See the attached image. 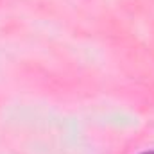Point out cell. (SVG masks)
<instances>
[{
    "label": "cell",
    "instance_id": "obj_1",
    "mask_svg": "<svg viewBox=\"0 0 154 154\" xmlns=\"http://www.w3.org/2000/svg\"><path fill=\"white\" fill-rule=\"evenodd\" d=\"M140 154H154V149L152 151H143V152H140Z\"/></svg>",
    "mask_w": 154,
    "mask_h": 154
}]
</instances>
